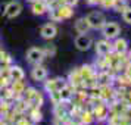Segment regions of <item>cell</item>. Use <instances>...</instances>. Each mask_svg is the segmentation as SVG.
<instances>
[{"label": "cell", "mask_w": 131, "mask_h": 125, "mask_svg": "<svg viewBox=\"0 0 131 125\" xmlns=\"http://www.w3.org/2000/svg\"><path fill=\"white\" fill-rule=\"evenodd\" d=\"M102 31V36H103V38H106V40H115L116 37H119V34H121V27H119L118 22H113V21H111V22H105V25L100 28Z\"/></svg>", "instance_id": "1"}, {"label": "cell", "mask_w": 131, "mask_h": 125, "mask_svg": "<svg viewBox=\"0 0 131 125\" xmlns=\"http://www.w3.org/2000/svg\"><path fill=\"white\" fill-rule=\"evenodd\" d=\"M85 18H87V21H89L91 30H100L102 27L105 25V22H106V16H105L102 12H97V10L90 12Z\"/></svg>", "instance_id": "2"}, {"label": "cell", "mask_w": 131, "mask_h": 125, "mask_svg": "<svg viewBox=\"0 0 131 125\" xmlns=\"http://www.w3.org/2000/svg\"><path fill=\"white\" fill-rule=\"evenodd\" d=\"M25 58L27 60L32 63V65H38V63H41V60L46 58L44 56V52H43L41 47H31L27 50V54H25Z\"/></svg>", "instance_id": "3"}, {"label": "cell", "mask_w": 131, "mask_h": 125, "mask_svg": "<svg viewBox=\"0 0 131 125\" xmlns=\"http://www.w3.org/2000/svg\"><path fill=\"white\" fill-rule=\"evenodd\" d=\"M21 12H22V5L19 2H16V0H13V2L6 3V9H5L3 15L9 19H15L16 16L21 15Z\"/></svg>", "instance_id": "4"}, {"label": "cell", "mask_w": 131, "mask_h": 125, "mask_svg": "<svg viewBox=\"0 0 131 125\" xmlns=\"http://www.w3.org/2000/svg\"><path fill=\"white\" fill-rule=\"evenodd\" d=\"M75 47L80 50V52H85V50H89L91 46H93V38L89 36V34H78L75 37Z\"/></svg>", "instance_id": "5"}, {"label": "cell", "mask_w": 131, "mask_h": 125, "mask_svg": "<svg viewBox=\"0 0 131 125\" xmlns=\"http://www.w3.org/2000/svg\"><path fill=\"white\" fill-rule=\"evenodd\" d=\"M40 36L44 38V40H52V38H54V37L58 36V27L54 24H44L40 28Z\"/></svg>", "instance_id": "6"}, {"label": "cell", "mask_w": 131, "mask_h": 125, "mask_svg": "<svg viewBox=\"0 0 131 125\" xmlns=\"http://www.w3.org/2000/svg\"><path fill=\"white\" fill-rule=\"evenodd\" d=\"M66 85V81L63 78H53V79H49L46 81L44 84V88L47 93H53V91H59L62 87H65Z\"/></svg>", "instance_id": "7"}, {"label": "cell", "mask_w": 131, "mask_h": 125, "mask_svg": "<svg viewBox=\"0 0 131 125\" xmlns=\"http://www.w3.org/2000/svg\"><path fill=\"white\" fill-rule=\"evenodd\" d=\"M96 53L99 54V56H107V54L112 52V44H111V40H106V38H103V40H99V41L96 43Z\"/></svg>", "instance_id": "8"}, {"label": "cell", "mask_w": 131, "mask_h": 125, "mask_svg": "<svg viewBox=\"0 0 131 125\" xmlns=\"http://www.w3.org/2000/svg\"><path fill=\"white\" fill-rule=\"evenodd\" d=\"M31 12L37 15V16H41L44 13L49 12V3L46 0H36L31 3Z\"/></svg>", "instance_id": "9"}, {"label": "cell", "mask_w": 131, "mask_h": 125, "mask_svg": "<svg viewBox=\"0 0 131 125\" xmlns=\"http://www.w3.org/2000/svg\"><path fill=\"white\" fill-rule=\"evenodd\" d=\"M112 49L119 54V56H122V54H125L128 52V41H127L125 38H122V37H116L115 41H113V44H112Z\"/></svg>", "instance_id": "10"}, {"label": "cell", "mask_w": 131, "mask_h": 125, "mask_svg": "<svg viewBox=\"0 0 131 125\" xmlns=\"http://www.w3.org/2000/svg\"><path fill=\"white\" fill-rule=\"evenodd\" d=\"M31 78L34 81H44L47 78V69L38 63V65H36L31 69Z\"/></svg>", "instance_id": "11"}, {"label": "cell", "mask_w": 131, "mask_h": 125, "mask_svg": "<svg viewBox=\"0 0 131 125\" xmlns=\"http://www.w3.org/2000/svg\"><path fill=\"white\" fill-rule=\"evenodd\" d=\"M7 75H9V79H10V81H22L24 77H25V72L21 66L15 65V66H10V68H9Z\"/></svg>", "instance_id": "12"}, {"label": "cell", "mask_w": 131, "mask_h": 125, "mask_svg": "<svg viewBox=\"0 0 131 125\" xmlns=\"http://www.w3.org/2000/svg\"><path fill=\"white\" fill-rule=\"evenodd\" d=\"M74 28H75V31H77L78 34H87L91 30L87 18H78L75 21V24H74Z\"/></svg>", "instance_id": "13"}, {"label": "cell", "mask_w": 131, "mask_h": 125, "mask_svg": "<svg viewBox=\"0 0 131 125\" xmlns=\"http://www.w3.org/2000/svg\"><path fill=\"white\" fill-rule=\"evenodd\" d=\"M93 116L97 121H105V119H107V116H109L107 106L106 105H97V107H94V110H93Z\"/></svg>", "instance_id": "14"}, {"label": "cell", "mask_w": 131, "mask_h": 125, "mask_svg": "<svg viewBox=\"0 0 131 125\" xmlns=\"http://www.w3.org/2000/svg\"><path fill=\"white\" fill-rule=\"evenodd\" d=\"M78 71H80V74H81L84 83H85V81H90V79H93V77H94V71H93V68H91V66H89V65L81 66Z\"/></svg>", "instance_id": "15"}, {"label": "cell", "mask_w": 131, "mask_h": 125, "mask_svg": "<svg viewBox=\"0 0 131 125\" xmlns=\"http://www.w3.org/2000/svg\"><path fill=\"white\" fill-rule=\"evenodd\" d=\"M59 94H60L62 101H68L72 97V94H74V90H72L71 85H68V84H66L65 87H62V88L59 90Z\"/></svg>", "instance_id": "16"}, {"label": "cell", "mask_w": 131, "mask_h": 125, "mask_svg": "<svg viewBox=\"0 0 131 125\" xmlns=\"http://www.w3.org/2000/svg\"><path fill=\"white\" fill-rule=\"evenodd\" d=\"M69 81H71V85H74V87H80V85L84 83V79H83V77H81L80 71L71 72V75H69Z\"/></svg>", "instance_id": "17"}, {"label": "cell", "mask_w": 131, "mask_h": 125, "mask_svg": "<svg viewBox=\"0 0 131 125\" xmlns=\"http://www.w3.org/2000/svg\"><path fill=\"white\" fill-rule=\"evenodd\" d=\"M59 9V15H60V19L63 21V19H69L74 15V10H72V7H68L65 5H62V6H58Z\"/></svg>", "instance_id": "18"}, {"label": "cell", "mask_w": 131, "mask_h": 125, "mask_svg": "<svg viewBox=\"0 0 131 125\" xmlns=\"http://www.w3.org/2000/svg\"><path fill=\"white\" fill-rule=\"evenodd\" d=\"M43 103H44V99H43L41 93H38V91H37L36 94L32 96V99L28 101V105H31L32 107H38V109L43 106Z\"/></svg>", "instance_id": "19"}, {"label": "cell", "mask_w": 131, "mask_h": 125, "mask_svg": "<svg viewBox=\"0 0 131 125\" xmlns=\"http://www.w3.org/2000/svg\"><path fill=\"white\" fill-rule=\"evenodd\" d=\"M25 90V85L22 81H12V93H16V94H22Z\"/></svg>", "instance_id": "20"}, {"label": "cell", "mask_w": 131, "mask_h": 125, "mask_svg": "<svg viewBox=\"0 0 131 125\" xmlns=\"http://www.w3.org/2000/svg\"><path fill=\"white\" fill-rule=\"evenodd\" d=\"M36 93H37V90H36V88H32V87H25L24 93H22V94H24V99H25V101L28 103V101H30L31 99H32V96L36 94Z\"/></svg>", "instance_id": "21"}, {"label": "cell", "mask_w": 131, "mask_h": 125, "mask_svg": "<svg viewBox=\"0 0 131 125\" xmlns=\"http://www.w3.org/2000/svg\"><path fill=\"white\" fill-rule=\"evenodd\" d=\"M81 122H83V125L85 124V125H89V124H91L93 121H94V116H93V112H85V113H83L81 116Z\"/></svg>", "instance_id": "22"}, {"label": "cell", "mask_w": 131, "mask_h": 125, "mask_svg": "<svg viewBox=\"0 0 131 125\" xmlns=\"http://www.w3.org/2000/svg\"><path fill=\"white\" fill-rule=\"evenodd\" d=\"M31 119H32L34 122H37V121L40 122L43 119V113L38 110V107H32V109H31Z\"/></svg>", "instance_id": "23"}, {"label": "cell", "mask_w": 131, "mask_h": 125, "mask_svg": "<svg viewBox=\"0 0 131 125\" xmlns=\"http://www.w3.org/2000/svg\"><path fill=\"white\" fill-rule=\"evenodd\" d=\"M122 21H124L125 24L131 25V7L130 6H127L122 10Z\"/></svg>", "instance_id": "24"}, {"label": "cell", "mask_w": 131, "mask_h": 125, "mask_svg": "<svg viewBox=\"0 0 131 125\" xmlns=\"http://www.w3.org/2000/svg\"><path fill=\"white\" fill-rule=\"evenodd\" d=\"M43 52H44V56L47 58V56H53L56 53V49H54V46H47V47H43Z\"/></svg>", "instance_id": "25"}, {"label": "cell", "mask_w": 131, "mask_h": 125, "mask_svg": "<svg viewBox=\"0 0 131 125\" xmlns=\"http://www.w3.org/2000/svg\"><path fill=\"white\" fill-rule=\"evenodd\" d=\"M60 2H62V5H65V6H68V7H74V6L78 5L80 0H60Z\"/></svg>", "instance_id": "26"}, {"label": "cell", "mask_w": 131, "mask_h": 125, "mask_svg": "<svg viewBox=\"0 0 131 125\" xmlns=\"http://www.w3.org/2000/svg\"><path fill=\"white\" fill-rule=\"evenodd\" d=\"M87 3H89V5H91V6H94V5H100L102 0H87Z\"/></svg>", "instance_id": "27"}, {"label": "cell", "mask_w": 131, "mask_h": 125, "mask_svg": "<svg viewBox=\"0 0 131 125\" xmlns=\"http://www.w3.org/2000/svg\"><path fill=\"white\" fill-rule=\"evenodd\" d=\"M56 125H71V124H68L66 121H62V119H58L56 121Z\"/></svg>", "instance_id": "28"}, {"label": "cell", "mask_w": 131, "mask_h": 125, "mask_svg": "<svg viewBox=\"0 0 131 125\" xmlns=\"http://www.w3.org/2000/svg\"><path fill=\"white\" fill-rule=\"evenodd\" d=\"M18 125H31L30 124V122H28V121H27V119H21V121H19V122H18Z\"/></svg>", "instance_id": "29"}, {"label": "cell", "mask_w": 131, "mask_h": 125, "mask_svg": "<svg viewBox=\"0 0 131 125\" xmlns=\"http://www.w3.org/2000/svg\"><path fill=\"white\" fill-rule=\"evenodd\" d=\"M27 2H31V3H32V2H36V0H27Z\"/></svg>", "instance_id": "30"}, {"label": "cell", "mask_w": 131, "mask_h": 125, "mask_svg": "<svg viewBox=\"0 0 131 125\" xmlns=\"http://www.w3.org/2000/svg\"><path fill=\"white\" fill-rule=\"evenodd\" d=\"M130 60H131V52H130Z\"/></svg>", "instance_id": "31"}, {"label": "cell", "mask_w": 131, "mask_h": 125, "mask_svg": "<svg viewBox=\"0 0 131 125\" xmlns=\"http://www.w3.org/2000/svg\"><path fill=\"white\" fill-rule=\"evenodd\" d=\"M130 125H131V124H130Z\"/></svg>", "instance_id": "32"}]
</instances>
